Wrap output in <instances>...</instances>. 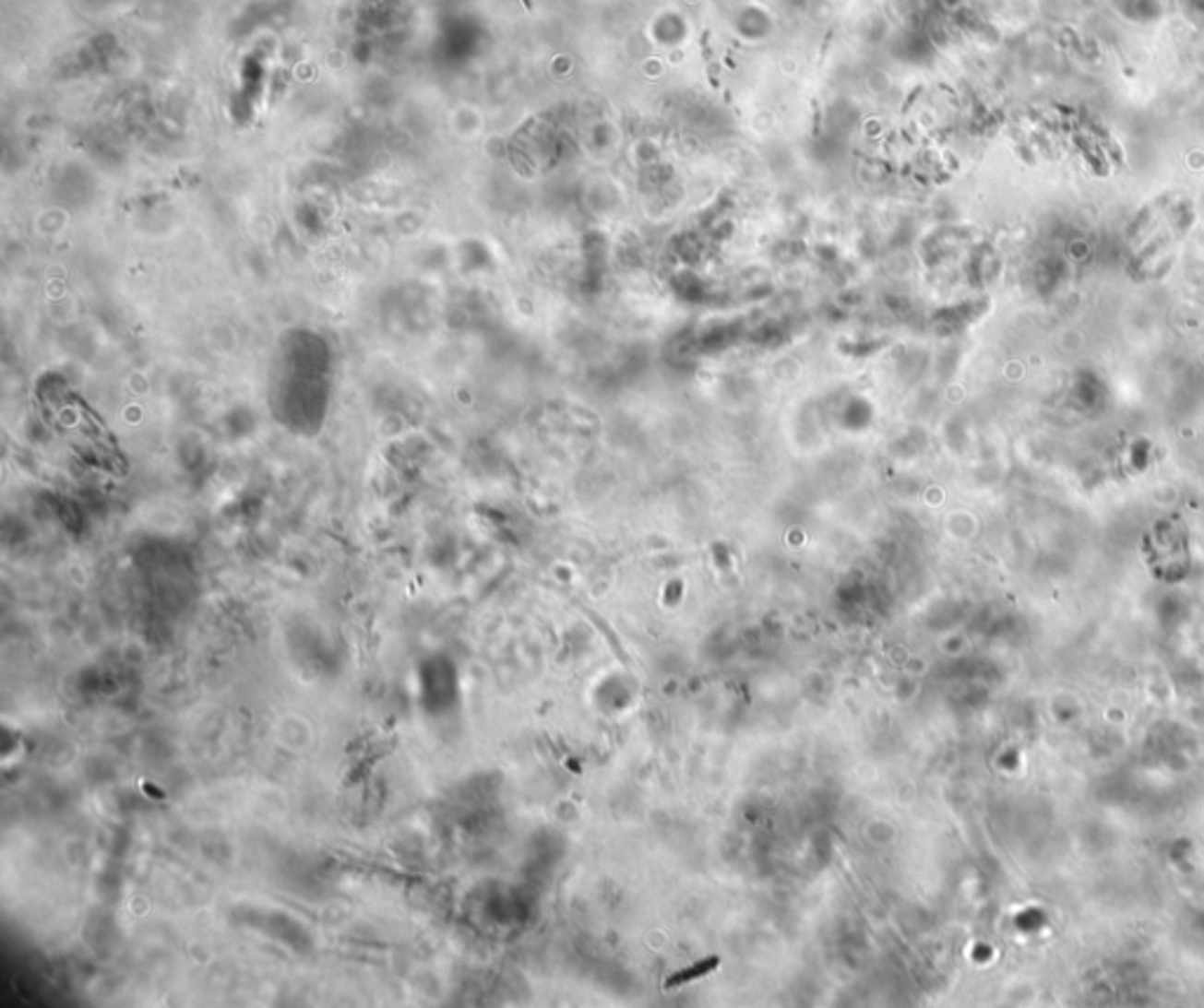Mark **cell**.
Masks as SVG:
<instances>
[{
    "label": "cell",
    "mask_w": 1204,
    "mask_h": 1008,
    "mask_svg": "<svg viewBox=\"0 0 1204 1008\" xmlns=\"http://www.w3.org/2000/svg\"><path fill=\"white\" fill-rule=\"evenodd\" d=\"M718 964H720L718 956H709V959H701V962H697L694 966L685 968V971L673 973V976L666 980V985H663V988H666V990L680 988V985H685V982H692V980H697V978L710 973L715 966H718Z\"/></svg>",
    "instance_id": "cell-1"
}]
</instances>
